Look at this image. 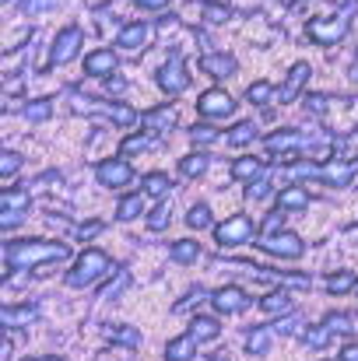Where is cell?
Wrapping results in <instances>:
<instances>
[{"label":"cell","mask_w":358,"mask_h":361,"mask_svg":"<svg viewBox=\"0 0 358 361\" xmlns=\"http://www.w3.org/2000/svg\"><path fill=\"white\" fill-rule=\"evenodd\" d=\"M57 0H25V15H36V11H46V8H53Z\"/></svg>","instance_id":"cell-43"},{"label":"cell","mask_w":358,"mask_h":361,"mask_svg":"<svg viewBox=\"0 0 358 361\" xmlns=\"http://www.w3.org/2000/svg\"><path fill=\"white\" fill-rule=\"evenodd\" d=\"M0 204H4V211H29V190H4Z\"/></svg>","instance_id":"cell-29"},{"label":"cell","mask_w":358,"mask_h":361,"mask_svg":"<svg viewBox=\"0 0 358 361\" xmlns=\"http://www.w3.org/2000/svg\"><path fill=\"white\" fill-rule=\"evenodd\" d=\"M190 333H193L197 340H214V337L221 333V326H218V319H214V316H193Z\"/></svg>","instance_id":"cell-23"},{"label":"cell","mask_w":358,"mask_h":361,"mask_svg":"<svg viewBox=\"0 0 358 361\" xmlns=\"http://www.w3.org/2000/svg\"><path fill=\"white\" fill-rule=\"evenodd\" d=\"M71 249L64 242H43V239H29V242H8L4 260L11 270H29V267H43V263H57L67 260Z\"/></svg>","instance_id":"cell-1"},{"label":"cell","mask_w":358,"mask_h":361,"mask_svg":"<svg viewBox=\"0 0 358 361\" xmlns=\"http://www.w3.org/2000/svg\"><path fill=\"white\" fill-rule=\"evenodd\" d=\"M200 302H204V288H193V291H190V295H186V298L176 305V312H186L190 305H200Z\"/></svg>","instance_id":"cell-41"},{"label":"cell","mask_w":358,"mask_h":361,"mask_svg":"<svg viewBox=\"0 0 358 361\" xmlns=\"http://www.w3.org/2000/svg\"><path fill=\"white\" fill-rule=\"evenodd\" d=\"M85 71H88L92 78H106V74H113V71H116V57H113V50H95V53H88V57H85Z\"/></svg>","instance_id":"cell-12"},{"label":"cell","mask_w":358,"mask_h":361,"mask_svg":"<svg viewBox=\"0 0 358 361\" xmlns=\"http://www.w3.org/2000/svg\"><path fill=\"white\" fill-rule=\"evenodd\" d=\"M169 190H172L169 176H162V172H151V176H144V193H148V197H165Z\"/></svg>","instance_id":"cell-27"},{"label":"cell","mask_w":358,"mask_h":361,"mask_svg":"<svg viewBox=\"0 0 358 361\" xmlns=\"http://www.w3.org/2000/svg\"><path fill=\"white\" fill-rule=\"evenodd\" d=\"M78 46H81V29H78V25H67V29L57 36V43H53V64H67V60H74Z\"/></svg>","instance_id":"cell-9"},{"label":"cell","mask_w":358,"mask_h":361,"mask_svg":"<svg viewBox=\"0 0 358 361\" xmlns=\"http://www.w3.org/2000/svg\"><path fill=\"white\" fill-rule=\"evenodd\" d=\"M305 32H309V39L330 46V43L344 39V32H347V18H340V15H333V18H316V22H309Z\"/></svg>","instance_id":"cell-5"},{"label":"cell","mask_w":358,"mask_h":361,"mask_svg":"<svg viewBox=\"0 0 358 361\" xmlns=\"http://www.w3.org/2000/svg\"><path fill=\"white\" fill-rule=\"evenodd\" d=\"M106 337H109L113 344H123V347H137V344H141V330H137V326H127V323L106 326Z\"/></svg>","instance_id":"cell-19"},{"label":"cell","mask_w":358,"mask_h":361,"mask_svg":"<svg viewBox=\"0 0 358 361\" xmlns=\"http://www.w3.org/2000/svg\"><path fill=\"white\" fill-rule=\"evenodd\" d=\"M298 326H302V319H298V316H288V319L274 323V333H284V337H291V333H298Z\"/></svg>","instance_id":"cell-38"},{"label":"cell","mask_w":358,"mask_h":361,"mask_svg":"<svg viewBox=\"0 0 358 361\" xmlns=\"http://www.w3.org/2000/svg\"><path fill=\"white\" fill-rule=\"evenodd\" d=\"M130 165L123 162V158H113V162H102L99 165V183L102 186H113V190H120V186H127L130 183Z\"/></svg>","instance_id":"cell-10"},{"label":"cell","mask_w":358,"mask_h":361,"mask_svg":"<svg viewBox=\"0 0 358 361\" xmlns=\"http://www.w3.org/2000/svg\"><path fill=\"white\" fill-rule=\"evenodd\" d=\"M351 78H354V81H358V60H354V67H351Z\"/></svg>","instance_id":"cell-50"},{"label":"cell","mask_w":358,"mask_h":361,"mask_svg":"<svg viewBox=\"0 0 358 361\" xmlns=\"http://www.w3.org/2000/svg\"><path fill=\"white\" fill-rule=\"evenodd\" d=\"M207 361H228V358H225V354H211Z\"/></svg>","instance_id":"cell-49"},{"label":"cell","mask_w":358,"mask_h":361,"mask_svg":"<svg viewBox=\"0 0 358 361\" xmlns=\"http://www.w3.org/2000/svg\"><path fill=\"white\" fill-rule=\"evenodd\" d=\"M95 232H102V225H99V221H92V225H81V228H78V235H81V239H92Z\"/></svg>","instance_id":"cell-45"},{"label":"cell","mask_w":358,"mask_h":361,"mask_svg":"<svg viewBox=\"0 0 358 361\" xmlns=\"http://www.w3.org/2000/svg\"><path fill=\"white\" fill-rule=\"evenodd\" d=\"M148 36H151V29L144 25V22H130L123 32H120V46L123 50H141V46H148Z\"/></svg>","instance_id":"cell-16"},{"label":"cell","mask_w":358,"mask_h":361,"mask_svg":"<svg viewBox=\"0 0 358 361\" xmlns=\"http://www.w3.org/2000/svg\"><path fill=\"white\" fill-rule=\"evenodd\" d=\"M340 361H358V344H347V347L340 351Z\"/></svg>","instance_id":"cell-46"},{"label":"cell","mask_w":358,"mask_h":361,"mask_svg":"<svg viewBox=\"0 0 358 361\" xmlns=\"http://www.w3.org/2000/svg\"><path fill=\"white\" fill-rule=\"evenodd\" d=\"M144 148H148V141H144V137H130V141L123 144V151H144Z\"/></svg>","instance_id":"cell-44"},{"label":"cell","mask_w":358,"mask_h":361,"mask_svg":"<svg viewBox=\"0 0 358 361\" xmlns=\"http://www.w3.org/2000/svg\"><path fill=\"white\" fill-rule=\"evenodd\" d=\"M256 137V127L253 123H239L232 134H228V144H235V148H242V144H249Z\"/></svg>","instance_id":"cell-31"},{"label":"cell","mask_w":358,"mask_h":361,"mask_svg":"<svg viewBox=\"0 0 358 361\" xmlns=\"http://www.w3.org/2000/svg\"><path fill=\"white\" fill-rule=\"evenodd\" d=\"M102 274H109V256H106L102 249H85V253L78 256L74 270L67 274V284H71V288H88V284H95Z\"/></svg>","instance_id":"cell-2"},{"label":"cell","mask_w":358,"mask_h":361,"mask_svg":"<svg viewBox=\"0 0 358 361\" xmlns=\"http://www.w3.org/2000/svg\"><path fill=\"white\" fill-rule=\"evenodd\" d=\"M50 109H53V106H50L46 99H39V102L25 106V116H29V120H46V116H50Z\"/></svg>","instance_id":"cell-36"},{"label":"cell","mask_w":358,"mask_h":361,"mask_svg":"<svg viewBox=\"0 0 358 361\" xmlns=\"http://www.w3.org/2000/svg\"><path fill=\"white\" fill-rule=\"evenodd\" d=\"M25 361H64L60 354H46V358H25Z\"/></svg>","instance_id":"cell-48"},{"label":"cell","mask_w":358,"mask_h":361,"mask_svg":"<svg viewBox=\"0 0 358 361\" xmlns=\"http://www.w3.org/2000/svg\"><path fill=\"white\" fill-rule=\"evenodd\" d=\"M183 172H186V176H204V172H207V155H190V158H183Z\"/></svg>","instance_id":"cell-33"},{"label":"cell","mask_w":358,"mask_h":361,"mask_svg":"<svg viewBox=\"0 0 358 361\" xmlns=\"http://www.w3.org/2000/svg\"><path fill=\"white\" fill-rule=\"evenodd\" d=\"M270 95H274V88H270L267 81H256V85H249V88H246V99H249L253 106H267V102H270Z\"/></svg>","instance_id":"cell-30"},{"label":"cell","mask_w":358,"mask_h":361,"mask_svg":"<svg viewBox=\"0 0 358 361\" xmlns=\"http://www.w3.org/2000/svg\"><path fill=\"white\" fill-rule=\"evenodd\" d=\"M263 253H270V256H281V260H298L302 253H305V242L295 235V232H274V235H267L263 242H256Z\"/></svg>","instance_id":"cell-3"},{"label":"cell","mask_w":358,"mask_h":361,"mask_svg":"<svg viewBox=\"0 0 358 361\" xmlns=\"http://www.w3.org/2000/svg\"><path fill=\"white\" fill-rule=\"evenodd\" d=\"M172 123H176V113H172L169 106H162V109H151V113H144V127H148V130H158V134H162V130H169Z\"/></svg>","instance_id":"cell-24"},{"label":"cell","mask_w":358,"mask_h":361,"mask_svg":"<svg viewBox=\"0 0 358 361\" xmlns=\"http://www.w3.org/2000/svg\"><path fill=\"white\" fill-rule=\"evenodd\" d=\"M18 169H22V155H15V151H8V155H4V162H0V176H4V179H8V176H15Z\"/></svg>","instance_id":"cell-35"},{"label":"cell","mask_w":358,"mask_h":361,"mask_svg":"<svg viewBox=\"0 0 358 361\" xmlns=\"http://www.w3.org/2000/svg\"><path fill=\"white\" fill-rule=\"evenodd\" d=\"M309 64H295L291 71H288V78H284V85H281V102H291L298 92H302V85L309 81Z\"/></svg>","instance_id":"cell-13"},{"label":"cell","mask_w":358,"mask_h":361,"mask_svg":"<svg viewBox=\"0 0 358 361\" xmlns=\"http://www.w3.org/2000/svg\"><path fill=\"white\" fill-rule=\"evenodd\" d=\"M277 207H281V211H305V207H309V193H305L302 186H288V190H281Z\"/></svg>","instance_id":"cell-20"},{"label":"cell","mask_w":358,"mask_h":361,"mask_svg":"<svg viewBox=\"0 0 358 361\" xmlns=\"http://www.w3.org/2000/svg\"><path fill=\"white\" fill-rule=\"evenodd\" d=\"M260 309H263L267 316H288V312L295 309V302H291L288 291H270L267 298H260Z\"/></svg>","instance_id":"cell-18"},{"label":"cell","mask_w":358,"mask_h":361,"mask_svg":"<svg viewBox=\"0 0 358 361\" xmlns=\"http://www.w3.org/2000/svg\"><path fill=\"white\" fill-rule=\"evenodd\" d=\"M253 232H256V225H253L246 214H232L225 225H218V228H214L218 246H242V242H249V239H253Z\"/></svg>","instance_id":"cell-4"},{"label":"cell","mask_w":358,"mask_h":361,"mask_svg":"<svg viewBox=\"0 0 358 361\" xmlns=\"http://www.w3.org/2000/svg\"><path fill=\"white\" fill-rule=\"evenodd\" d=\"M186 225H190V228H207V225H211V211H207V204H197V207H190V214H186Z\"/></svg>","instance_id":"cell-32"},{"label":"cell","mask_w":358,"mask_h":361,"mask_svg":"<svg viewBox=\"0 0 358 361\" xmlns=\"http://www.w3.org/2000/svg\"><path fill=\"white\" fill-rule=\"evenodd\" d=\"M169 225V207H158V211H151V218H148V228L151 232H162Z\"/></svg>","instance_id":"cell-37"},{"label":"cell","mask_w":358,"mask_h":361,"mask_svg":"<svg viewBox=\"0 0 358 361\" xmlns=\"http://www.w3.org/2000/svg\"><path fill=\"white\" fill-rule=\"evenodd\" d=\"M36 316H39L36 305H4V309H0V319H4L8 330H15V326H29Z\"/></svg>","instance_id":"cell-14"},{"label":"cell","mask_w":358,"mask_h":361,"mask_svg":"<svg viewBox=\"0 0 358 361\" xmlns=\"http://www.w3.org/2000/svg\"><path fill=\"white\" fill-rule=\"evenodd\" d=\"M200 11L207 15V22H225V18H228V11H225L221 4H200Z\"/></svg>","instance_id":"cell-40"},{"label":"cell","mask_w":358,"mask_h":361,"mask_svg":"<svg viewBox=\"0 0 358 361\" xmlns=\"http://www.w3.org/2000/svg\"><path fill=\"white\" fill-rule=\"evenodd\" d=\"M260 172H263V165H260L256 158H239V162L232 165V176H235V179H249V183H253Z\"/></svg>","instance_id":"cell-26"},{"label":"cell","mask_w":358,"mask_h":361,"mask_svg":"<svg viewBox=\"0 0 358 361\" xmlns=\"http://www.w3.org/2000/svg\"><path fill=\"white\" fill-rule=\"evenodd\" d=\"M354 288V274L351 270H340V274H330L326 277V291L330 295H344V291H351Z\"/></svg>","instance_id":"cell-28"},{"label":"cell","mask_w":358,"mask_h":361,"mask_svg":"<svg viewBox=\"0 0 358 361\" xmlns=\"http://www.w3.org/2000/svg\"><path fill=\"white\" fill-rule=\"evenodd\" d=\"M158 85H162L169 95H179V92L190 85V78H186V71H183L179 53H172V57H169V64H165V67H162V74H158Z\"/></svg>","instance_id":"cell-8"},{"label":"cell","mask_w":358,"mask_h":361,"mask_svg":"<svg viewBox=\"0 0 358 361\" xmlns=\"http://www.w3.org/2000/svg\"><path fill=\"white\" fill-rule=\"evenodd\" d=\"M127 284H130V274H127V270H116V281L102 288V298H116V295H120Z\"/></svg>","instance_id":"cell-34"},{"label":"cell","mask_w":358,"mask_h":361,"mask_svg":"<svg viewBox=\"0 0 358 361\" xmlns=\"http://www.w3.org/2000/svg\"><path fill=\"white\" fill-rule=\"evenodd\" d=\"M137 4H141V8H165L169 0H137Z\"/></svg>","instance_id":"cell-47"},{"label":"cell","mask_w":358,"mask_h":361,"mask_svg":"<svg viewBox=\"0 0 358 361\" xmlns=\"http://www.w3.org/2000/svg\"><path fill=\"white\" fill-rule=\"evenodd\" d=\"M270 340H274V326H253V330L246 333V351H249L253 358H260V354L270 351Z\"/></svg>","instance_id":"cell-17"},{"label":"cell","mask_w":358,"mask_h":361,"mask_svg":"<svg viewBox=\"0 0 358 361\" xmlns=\"http://www.w3.org/2000/svg\"><path fill=\"white\" fill-rule=\"evenodd\" d=\"M211 302H214V309H218L221 316H235V312L249 309V295H246L242 288H235V284L218 288V291L211 295Z\"/></svg>","instance_id":"cell-7"},{"label":"cell","mask_w":358,"mask_h":361,"mask_svg":"<svg viewBox=\"0 0 358 361\" xmlns=\"http://www.w3.org/2000/svg\"><path fill=\"white\" fill-rule=\"evenodd\" d=\"M305 106H309V109H312L316 116H323V113L330 109V99H326V95H312V99H309Z\"/></svg>","instance_id":"cell-42"},{"label":"cell","mask_w":358,"mask_h":361,"mask_svg":"<svg viewBox=\"0 0 358 361\" xmlns=\"http://www.w3.org/2000/svg\"><path fill=\"white\" fill-rule=\"evenodd\" d=\"M323 326H326L330 333H340V337L358 333V319H354V316H347V312H330V316L323 319Z\"/></svg>","instance_id":"cell-21"},{"label":"cell","mask_w":358,"mask_h":361,"mask_svg":"<svg viewBox=\"0 0 358 361\" xmlns=\"http://www.w3.org/2000/svg\"><path fill=\"white\" fill-rule=\"evenodd\" d=\"M141 211H144V197H141V193H134V197H123V200H120L116 218H120V221H134Z\"/></svg>","instance_id":"cell-25"},{"label":"cell","mask_w":358,"mask_h":361,"mask_svg":"<svg viewBox=\"0 0 358 361\" xmlns=\"http://www.w3.org/2000/svg\"><path fill=\"white\" fill-rule=\"evenodd\" d=\"M232 109H235V102H232L228 92H221V88L204 92L200 102H197V113L207 116V120H225V116H232Z\"/></svg>","instance_id":"cell-6"},{"label":"cell","mask_w":358,"mask_h":361,"mask_svg":"<svg viewBox=\"0 0 358 361\" xmlns=\"http://www.w3.org/2000/svg\"><path fill=\"white\" fill-rule=\"evenodd\" d=\"M169 256H172L176 263H197V260H200V246H197L193 239H179V242H172Z\"/></svg>","instance_id":"cell-22"},{"label":"cell","mask_w":358,"mask_h":361,"mask_svg":"<svg viewBox=\"0 0 358 361\" xmlns=\"http://www.w3.org/2000/svg\"><path fill=\"white\" fill-rule=\"evenodd\" d=\"M200 71L211 74V78H232V74H235V60L225 57V53H207V57L200 60Z\"/></svg>","instance_id":"cell-15"},{"label":"cell","mask_w":358,"mask_h":361,"mask_svg":"<svg viewBox=\"0 0 358 361\" xmlns=\"http://www.w3.org/2000/svg\"><path fill=\"white\" fill-rule=\"evenodd\" d=\"M193 141H197V144H214V141H218V130H214V127H193Z\"/></svg>","instance_id":"cell-39"},{"label":"cell","mask_w":358,"mask_h":361,"mask_svg":"<svg viewBox=\"0 0 358 361\" xmlns=\"http://www.w3.org/2000/svg\"><path fill=\"white\" fill-rule=\"evenodd\" d=\"M197 337L193 333H183V337H176V340H169L165 344V361H193L197 358Z\"/></svg>","instance_id":"cell-11"}]
</instances>
